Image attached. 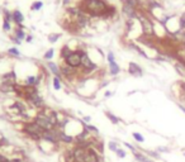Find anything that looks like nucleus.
<instances>
[{
  "instance_id": "f257e3e1",
  "label": "nucleus",
  "mask_w": 185,
  "mask_h": 162,
  "mask_svg": "<svg viewBox=\"0 0 185 162\" xmlns=\"http://www.w3.org/2000/svg\"><path fill=\"white\" fill-rule=\"evenodd\" d=\"M79 8L90 18H104L108 4L104 0H81Z\"/></svg>"
},
{
  "instance_id": "f03ea898",
  "label": "nucleus",
  "mask_w": 185,
  "mask_h": 162,
  "mask_svg": "<svg viewBox=\"0 0 185 162\" xmlns=\"http://www.w3.org/2000/svg\"><path fill=\"white\" fill-rule=\"evenodd\" d=\"M23 132L27 134V137H29L30 139L33 141H42V134H43L44 129L40 127L36 122H28L25 123L24 127H23Z\"/></svg>"
},
{
  "instance_id": "7ed1b4c3",
  "label": "nucleus",
  "mask_w": 185,
  "mask_h": 162,
  "mask_svg": "<svg viewBox=\"0 0 185 162\" xmlns=\"http://www.w3.org/2000/svg\"><path fill=\"white\" fill-rule=\"evenodd\" d=\"M83 49H76V51H72L71 55L65 60V65L70 67H74V68H78L81 66V58H83V55H84Z\"/></svg>"
},
{
  "instance_id": "20e7f679",
  "label": "nucleus",
  "mask_w": 185,
  "mask_h": 162,
  "mask_svg": "<svg viewBox=\"0 0 185 162\" xmlns=\"http://www.w3.org/2000/svg\"><path fill=\"white\" fill-rule=\"evenodd\" d=\"M137 17H138V15H137ZM138 19H140V22L142 24V30H143L145 36L152 37L153 34H155V29H153L152 22L148 18H146V17H138Z\"/></svg>"
},
{
  "instance_id": "39448f33",
  "label": "nucleus",
  "mask_w": 185,
  "mask_h": 162,
  "mask_svg": "<svg viewBox=\"0 0 185 162\" xmlns=\"http://www.w3.org/2000/svg\"><path fill=\"white\" fill-rule=\"evenodd\" d=\"M81 67L84 72H92L98 68V65H95L94 62L91 61V58L88 56L86 52H84L83 55V58H81Z\"/></svg>"
},
{
  "instance_id": "423d86ee",
  "label": "nucleus",
  "mask_w": 185,
  "mask_h": 162,
  "mask_svg": "<svg viewBox=\"0 0 185 162\" xmlns=\"http://www.w3.org/2000/svg\"><path fill=\"white\" fill-rule=\"evenodd\" d=\"M84 162H102V158H100V155L94 147H89L85 151Z\"/></svg>"
},
{
  "instance_id": "0eeeda50",
  "label": "nucleus",
  "mask_w": 185,
  "mask_h": 162,
  "mask_svg": "<svg viewBox=\"0 0 185 162\" xmlns=\"http://www.w3.org/2000/svg\"><path fill=\"white\" fill-rule=\"evenodd\" d=\"M24 98L27 99V101H29L30 105H33L34 108H42L44 105L43 99H42V96L38 95V92H36V94H30V95H25Z\"/></svg>"
},
{
  "instance_id": "6e6552de",
  "label": "nucleus",
  "mask_w": 185,
  "mask_h": 162,
  "mask_svg": "<svg viewBox=\"0 0 185 162\" xmlns=\"http://www.w3.org/2000/svg\"><path fill=\"white\" fill-rule=\"evenodd\" d=\"M128 72H129V74L132 75V76H136V77L143 75L142 67L140 66V65L134 63V62H129V65H128Z\"/></svg>"
},
{
  "instance_id": "1a4fd4ad",
  "label": "nucleus",
  "mask_w": 185,
  "mask_h": 162,
  "mask_svg": "<svg viewBox=\"0 0 185 162\" xmlns=\"http://www.w3.org/2000/svg\"><path fill=\"white\" fill-rule=\"evenodd\" d=\"M60 70H61V75H64L65 77H67L68 80L74 79V75L76 74V68L70 67V66H67V65H64V66H61Z\"/></svg>"
},
{
  "instance_id": "9d476101",
  "label": "nucleus",
  "mask_w": 185,
  "mask_h": 162,
  "mask_svg": "<svg viewBox=\"0 0 185 162\" xmlns=\"http://www.w3.org/2000/svg\"><path fill=\"white\" fill-rule=\"evenodd\" d=\"M123 11H124V14L128 17V19L137 18V10H136V8L131 6V5H128V4H126V3H123Z\"/></svg>"
},
{
  "instance_id": "9b49d317",
  "label": "nucleus",
  "mask_w": 185,
  "mask_h": 162,
  "mask_svg": "<svg viewBox=\"0 0 185 162\" xmlns=\"http://www.w3.org/2000/svg\"><path fill=\"white\" fill-rule=\"evenodd\" d=\"M1 82H8V84H14L17 85V76L14 74V70H11L6 74H4L1 76Z\"/></svg>"
},
{
  "instance_id": "f8f14e48",
  "label": "nucleus",
  "mask_w": 185,
  "mask_h": 162,
  "mask_svg": "<svg viewBox=\"0 0 185 162\" xmlns=\"http://www.w3.org/2000/svg\"><path fill=\"white\" fill-rule=\"evenodd\" d=\"M60 130V142H62V143H66V144H71L75 142V137L70 136V134H66L65 133V130Z\"/></svg>"
},
{
  "instance_id": "ddd939ff",
  "label": "nucleus",
  "mask_w": 185,
  "mask_h": 162,
  "mask_svg": "<svg viewBox=\"0 0 185 162\" xmlns=\"http://www.w3.org/2000/svg\"><path fill=\"white\" fill-rule=\"evenodd\" d=\"M11 15H13V22L15 23L17 25H22V23L24 22V15H23V13L20 10L15 9L13 13H11Z\"/></svg>"
},
{
  "instance_id": "4468645a",
  "label": "nucleus",
  "mask_w": 185,
  "mask_h": 162,
  "mask_svg": "<svg viewBox=\"0 0 185 162\" xmlns=\"http://www.w3.org/2000/svg\"><path fill=\"white\" fill-rule=\"evenodd\" d=\"M15 86H17V85H14V84L1 82V84H0V92H4V94H9V92H14Z\"/></svg>"
},
{
  "instance_id": "2eb2a0df",
  "label": "nucleus",
  "mask_w": 185,
  "mask_h": 162,
  "mask_svg": "<svg viewBox=\"0 0 185 162\" xmlns=\"http://www.w3.org/2000/svg\"><path fill=\"white\" fill-rule=\"evenodd\" d=\"M47 67L49 68V71H51L55 76H57V77H60V76H61V70H60V67L57 66L55 62H52V61H48V62H47Z\"/></svg>"
},
{
  "instance_id": "dca6fc26",
  "label": "nucleus",
  "mask_w": 185,
  "mask_h": 162,
  "mask_svg": "<svg viewBox=\"0 0 185 162\" xmlns=\"http://www.w3.org/2000/svg\"><path fill=\"white\" fill-rule=\"evenodd\" d=\"M133 155H134V158H136L138 162H155L152 158H150L148 156L143 155L142 152H138V151H137V152H134Z\"/></svg>"
},
{
  "instance_id": "f3484780",
  "label": "nucleus",
  "mask_w": 185,
  "mask_h": 162,
  "mask_svg": "<svg viewBox=\"0 0 185 162\" xmlns=\"http://www.w3.org/2000/svg\"><path fill=\"white\" fill-rule=\"evenodd\" d=\"M71 52H72V51H71V48L68 47V46H64V47L60 49V57H61V58H62V60L65 61V60H66L68 56L71 55Z\"/></svg>"
},
{
  "instance_id": "a211bd4d",
  "label": "nucleus",
  "mask_w": 185,
  "mask_h": 162,
  "mask_svg": "<svg viewBox=\"0 0 185 162\" xmlns=\"http://www.w3.org/2000/svg\"><path fill=\"white\" fill-rule=\"evenodd\" d=\"M109 72H110L112 76H115V75H118L119 72H121V67H119L118 63H115V61L109 63Z\"/></svg>"
},
{
  "instance_id": "6ab92c4d",
  "label": "nucleus",
  "mask_w": 185,
  "mask_h": 162,
  "mask_svg": "<svg viewBox=\"0 0 185 162\" xmlns=\"http://www.w3.org/2000/svg\"><path fill=\"white\" fill-rule=\"evenodd\" d=\"M14 37L15 38H18L19 41H22L23 38H25V33H24V30H23V25H18L17 28H15V32H14Z\"/></svg>"
},
{
  "instance_id": "aec40b11",
  "label": "nucleus",
  "mask_w": 185,
  "mask_h": 162,
  "mask_svg": "<svg viewBox=\"0 0 185 162\" xmlns=\"http://www.w3.org/2000/svg\"><path fill=\"white\" fill-rule=\"evenodd\" d=\"M25 84L28 86H37V77L36 76H28L25 79Z\"/></svg>"
},
{
  "instance_id": "412c9836",
  "label": "nucleus",
  "mask_w": 185,
  "mask_h": 162,
  "mask_svg": "<svg viewBox=\"0 0 185 162\" xmlns=\"http://www.w3.org/2000/svg\"><path fill=\"white\" fill-rule=\"evenodd\" d=\"M105 114H107V117L109 118V120H110L112 123H113V124H118V123L121 122V119H119V118H117V117H115L114 114H112L110 111H107Z\"/></svg>"
},
{
  "instance_id": "4be33fe9",
  "label": "nucleus",
  "mask_w": 185,
  "mask_h": 162,
  "mask_svg": "<svg viewBox=\"0 0 185 162\" xmlns=\"http://www.w3.org/2000/svg\"><path fill=\"white\" fill-rule=\"evenodd\" d=\"M52 85H53V87H55V90H60L61 89V79L55 76V77L52 79Z\"/></svg>"
},
{
  "instance_id": "5701e85b",
  "label": "nucleus",
  "mask_w": 185,
  "mask_h": 162,
  "mask_svg": "<svg viewBox=\"0 0 185 162\" xmlns=\"http://www.w3.org/2000/svg\"><path fill=\"white\" fill-rule=\"evenodd\" d=\"M179 29L185 30V11L179 17Z\"/></svg>"
},
{
  "instance_id": "b1692460",
  "label": "nucleus",
  "mask_w": 185,
  "mask_h": 162,
  "mask_svg": "<svg viewBox=\"0 0 185 162\" xmlns=\"http://www.w3.org/2000/svg\"><path fill=\"white\" fill-rule=\"evenodd\" d=\"M60 37H61L60 33H51V34L48 36V41L51 42V43H56V42L59 41Z\"/></svg>"
},
{
  "instance_id": "393cba45",
  "label": "nucleus",
  "mask_w": 185,
  "mask_h": 162,
  "mask_svg": "<svg viewBox=\"0 0 185 162\" xmlns=\"http://www.w3.org/2000/svg\"><path fill=\"white\" fill-rule=\"evenodd\" d=\"M53 55H55V49H53V48H49L48 51L43 55V58H44L46 61H51V58L53 57Z\"/></svg>"
},
{
  "instance_id": "a878e982",
  "label": "nucleus",
  "mask_w": 185,
  "mask_h": 162,
  "mask_svg": "<svg viewBox=\"0 0 185 162\" xmlns=\"http://www.w3.org/2000/svg\"><path fill=\"white\" fill-rule=\"evenodd\" d=\"M42 6H43V3L38 0V1H34L32 5H30V9L34 10V11H37V10H41V8H42Z\"/></svg>"
},
{
  "instance_id": "bb28decb",
  "label": "nucleus",
  "mask_w": 185,
  "mask_h": 162,
  "mask_svg": "<svg viewBox=\"0 0 185 162\" xmlns=\"http://www.w3.org/2000/svg\"><path fill=\"white\" fill-rule=\"evenodd\" d=\"M132 136H133V138H134V139H136V141L138 142V143H142V142H145V137L142 136L141 133H138V132H134V133L132 134Z\"/></svg>"
},
{
  "instance_id": "cd10ccee",
  "label": "nucleus",
  "mask_w": 185,
  "mask_h": 162,
  "mask_svg": "<svg viewBox=\"0 0 185 162\" xmlns=\"http://www.w3.org/2000/svg\"><path fill=\"white\" fill-rule=\"evenodd\" d=\"M8 53L11 55V56H14V57H19V56H20V52H19L15 47H10L9 49H8Z\"/></svg>"
},
{
  "instance_id": "c85d7f7f",
  "label": "nucleus",
  "mask_w": 185,
  "mask_h": 162,
  "mask_svg": "<svg viewBox=\"0 0 185 162\" xmlns=\"http://www.w3.org/2000/svg\"><path fill=\"white\" fill-rule=\"evenodd\" d=\"M108 148L110 149V151H113V152H117V149L119 148L118 147V144H117V142H109V143H108Z\"/></svg>"
},
{
  "instance_id": "c756f323",
  "label": "nucleus",
  "mask_w": 185,
  "mask_h": 162,
  "mask_svg": "<svg viewBox=\"0 0 185 162\" xmlns=\"http://www.w3.org/2000/svg\"><path fill=\"white\" fill-rule=\"evenodd\" d=\"M123 3L128 4V5H131V6H133V8H136V9H137L138 4H140V0H124Z\"/></svg>"
},
{
  "instance_id": "7c9ffc66",
  "label": "nucleus",
  "mask_w": 185,
  "mask_h": 162,
  "mask_svg": "<svg viewBox=\"0 0 185 162\" xmlns=\"http://www.w3.org/2000/svg\"><path fill=\"white\" fill-rule=\"evenodd\" d=\"M85 128L89 130V133H95V134H98L99 133V130H98V128H96L95 125H91V124H88V125H85Z\"/></svg>"
},
{
  "instance_id": "2f4dec72",
  "label": "nucleus",
  "mask_w": 185,
  "mask_h": 162,
  "mask_svg": "<svg viewBox=\"0 0 185 162\" xmlns=\"http://www.w3.org/2000/svg\"><path fill=\"white\" fill-rule=\"evenodd\" d=\"M115 153H117V156L119 157V158H124V157L127 156L126 151H124V149H122V148H118V149H117V152H115Z\"/></svg>"
},
{
  "instance_id": "473e14b6",
  "label": "nucleus",
  "mask_w": 185,
  "mask_h": 162,
  "mask_svg": "<svg viewBox=\"0 0 185 162\" xmlns=\"http://www.w3.org/2000/svg\"><path fill=\"white\" fill-rule=\"evenodd\" d=\"M3 29L5 30V32H10V29H11L10 22H6V20H4V22H3Z\"/></svg>"
},
{
  "instance_id": "72a5a7b5",
  "label": "nucleus",
  "mask_w": 185,
  "mask_h": 162,
  "mask_svg": "<svg viewBox=\"0 0 185 162\" xmlns=\"http://www.w3.org/2000/svg\"><path fill=\"white\" fill-rule=\"evenodd\" d=\"M107 60H108V62H114V53L113 52H108V56H107Z\"/></svg>"
},
{
  "instance_id": "f704fd0d",
  "label": "nucleus",
  "mask_w": 185,
  "mask_h": 162,
  "mask_svg": "<svg viewBox=\"0 0 185 162\" xmlns=\"http://www.w3.org/2000/svg\"><path fill=\"white\" fill-rule=\"evenodd\" d=\"M124 146H126V147H127V148H129V149H131V151H132L133 153H134V152H137V149H136V147H134V146H132V144H131V143H124Z\"/></svg>"
},
{
  "instance_id": "c9c22d12",
  "label": "nucleus",
  "mask_w": 185,
  "mask_h": 162,
  "mask_svg": "<svg viewBox=\"0 0 185 162\" xmlns=\"http://www.w3.org/2000/svg\"><path fill=\"white\" fill-rule=\"evenodd\" d=\"M147 155H150L151 157H153V158H159V157H160L159 152H151V151H148V152H147Z\"/></svg>"
},
{
  "instance_id": "e433bc0d",
  "label": "nucleus",
  "mask_w": 185,
  "mask_h": 162,
  "mask_svg": "<svg viewBox=\"0 0 185 162\" xmlns=\"http://www.w3.org/2000/svg\"><path fill=\"white\" fill-rule=\"evenodd\" d=\"M10 39H11V41H13V42H14V43H15V44H20V43H22V41H19V39H18V38H15L14 36H11V37H10Z\"/></svg>"
},
{
  "instance_id": "4c0bfd02",
  "label": "nucleus",
  "mask_w": 185,
  "mask_h": 162,
  "mask_svg": "<svg viewBox=\"0 0 185 162\" xmlns=\"http://www.w3.org/2000/svg\"><path fill=\"white\" fill-rule=\"evenodd\" d=\"M180 91L185 92V81H181V82H180Z\"/></svg>"
},
{
  "instance_id": "58836bf2",
  "label": "nucleus",
  "mask_w": 185,
  "mask_h": 162,
  "mask_svg": "<svg viewBox=\"0 0 185 162\" xmlns=\"http://www.w3.org/2000/svg\"><path fill=\"white\" fill-rule=\"evenodd\" d=\"M157 152H169V148H166V147H159V148H157Z\"/></svg>"
},
{
  "instance_id": "ea45409f",
  "label": "nucleus",
  "mask_w": 185,
  "mask_h": 162,
  "mask_svg": "<svg viewBox=\"0 0 185 162\" xmlns=\"http://www.w3.org/2000/svg\"><path fill=\"white\" fill-rule=\"evenodd\" d=\"M25 41H27V42H32V41H33V39H32V36H27V37H25Z\"/></svg>"
},
{
  "instance_id": "a19ab883",
  "label": "nucleus",
  "mask_w": 185,
  "mask_h": 162,
  "mask_svg": "<svg viewBox=\"0 0 185 162\" xmlns=\"http://www.w3.org/2000/svg\"><path fill=\"white\" fill-rule=\"evenodd\" d=\"M91 120V118L90 117H84V122H86V123H89Z\"/></svg>"
},
{
  "instance_id": "79ce46f5",
  "label": "nucleus",
  "mask_w": 185,
  "mask_h": 162,
  "mask_svg": "<svg viewBox=\"0 0 185 162\" xmlns=\"http://www.w3.org/2000/svg\"><path fill=\"white\" fill-rule=\"evenodd\" d=\"M179 108H180V109H181V110L184 111V113H185V105H183V104H179Z\"/></svg>"
},
{
  "instance_id": "37998d69",
  "label": "nucleus",
  "mask_w": 185,
  "mask_h": 162,
  "mask_svg": "<svg viewBox=\"0 0 185 162\" xmlns=\"http://www.w3.org/2000/svg\"><path fill=\"white\" fill-rule=\"evenodd\" d=\"M110 95H112V92H110V91H107L105 94H104V96H105V98H109Z\"/></svg>"
},
{
  "instance_id": "c03bdc74",
  "label": "nucleus",
  "mask_w": 185,
  "mask_h": 162,
  "mask_svg": "<svg viewBox=\"0 0 185 162\" xmlns=\"http://www.w3.org/2000/svg\"><path fill=\"white\" fill-rule=\"evenodd\" d=\"M62 1H64V3H65V4H67V3H68V1H70V0H62Z\"/></svg>"
},
{
  "instance_id": "a18cd8bd",
  "label": "nucleus",
  "mask_w": 185,
  "mask_h": 162,
  "mask_svg": "<svg viewBox=\"0 0 185 162\" xmlns=\"http://www.w3.org/2000/svg\"><path fill=\"white\" fill-rule=\"evenodd\" d=\"M121 1H124V0H121Z\"/></svg>"
},
{
  "instance_id": "49530a36",
  "label": "nucleus",
  "mask_w": 185,
  "mask_h": 162,
  "mask_svg": "<svg viewBox=\"0 0 185 162\" xmlns=\"http://www.w3.org/2000/svg\"><path fill=\"white\" fill-rule=\"evenodd\" d=\"M184 156H185V152H184Z\"/></svg>"
}]
</instances>
